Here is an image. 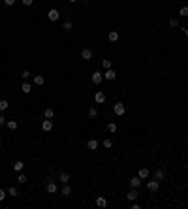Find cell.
I'll return each mask as SVG.
<instances>
[{
  "instance_id": "1",
  "label": "cell",
  "mask_w": 188,
  "mask_h": 209,
  "mask_svg": "<svg viewBox=\"0 0 188 209\" xmlns=\"http://www.w3.org/2000/svg\"><path fill=\"white\" fill-rule=\"evenodd\" d=\"M113 111H115L119 117H122V115H124V111H126V108H124V104H122V102H117L115 108H113Z\"/></svg>"
},
{
  "instance_id": "2",
  "label": "cell",
  "mask_w": 188,
  "mask_h": 209,
  "mask_svg": "<svg viewBox=\"0 0 188 209\" xmlns=\"http://www.w3.org/2000/svg\"><path fill=\"white\" fill-rule=\"evenodd\" d=\"M41 130L43 132H51L53 130V121H51V119H45L43 123H41Z\"/></svg>"
},
{
  "instance_id": "3",
  "label": "cell",
  "mask_w": 188,
  "mask_h": 209,
  "mask_svg": "<svg viewBox=\"0 0 188 209\" xmlns=\"http://www.w3.org/2000/svg\"><path fill=\"white\" fill-rule=\"evenodd\" d=\"M94 102H96V104H103V102H105V92L98 91L96 94H94Z\"/></svg>"
},
{
  "instance_id": "4",
  "label": "cell",
  "mask_w": 188,
  "mask_h": 209,
  "mask_svg": "<svg viewBox=\"0 0 188 209\" xmlns=\"http://www.w3.org/2000/svg\"><path fill=\"white\" fill-rule=\"evenodd\" d=\"M147 188H149L151 192H156L158 188H160V183H158L156 179H154V181H149V183H147Z\"/></svg>"
},
{
  "instance_id": "5",
  "label": "cell",
  "mask_w": 188,
  "mask_h": 209,
  "mask_svg": "<svg viewBox=\"0 0 188 209\" xmlns=\"http://www.w3.org/2000/svg\"><path fill=\"white\" fill-rule=\"evenodd\" d=\"M90 79H92V83H94V85H100V83H102V79H103V73H100V72H94V73H92V77H90Z\"/></svg>"
},
{
  "instance_id": "6",
  "label": "cell",
  "mask_w": 188,
  "mask_h": 209,
  "mask_svg": "<svg viewBox=\"0 0 188 209\" xmlns=\"http://www.w3.org/2000/svg\"><path fill=\"white\" fill-rule=\"evenodd\" d=\"M126 198H128V200H130V202L137 200V198H139V192H137V188H132V190L128 192V194H126Z\"/></svg>"
},
{
  "instance_id": "7",
  "label": "cell",
  "mask_w": 188,
  "mask_h": 209,
  "mask_svg": "<svg viewBox=\"0 0 188 209\" xmlns=\"http://www.w3.org/2000/svg\"><path fill=\"white\" fill-rule=\"evenodd\" d=\"M47 17H49V21H58L60 13H58V9H49V13H47Z\"/></svg>"
},
{
  "instance_id": "8",
  "label": "cell",
  "mask_w": 188,
  "mask_h": 209,
  "mask_svg": "<svg viewBox=\"0 0 188 209\" xmlns=\"http://www.w3.org/2000/svg\"><path fill=\"white\" fill-rule=\"evenodd\" d=\"M130 186H132V188H139V186H141V179H139V175H135V177L130 179Z\"/></svg>"
},
{
  "instance_id": "9",
  "label": "cell",
  "mask_w": 188,
  "mask_h": 209,
  "mask_svg": "<svg viewBox=\"0 0 188 209\" xmlns=\"http://www.w3.org/2000/svg\"><path fill=\"white\" fill-rule=\"evenodd\" d=\"M115 77H117V73L113 72L111 68H109V70H105V73H103V79H107V81H113Z\"/></svg>"
},
{
  "instance_id": "10",
  "label": "cell",
  "mask_w": 188,
  "mask_h": 209,
  "mask_svg": "<svg viewBox=\"0 0 188 209\" xmlns=\"http://www.w3.org/2000/svg\"><path fill=\"white\" fill-rule=\"evenodd\" d=\"M81 59H83V60H90V59H92V51H90V49H83V51H81Z\"/></svg>"
},
{
  "instance_id": "11",
  "label": "cell",
  "mask_w": 188,
  "mask_h": 209,
  "mask_svg": "<svg viewBox=\"0 0 188 209\" xmlns=\"http://www.w3.org/2000/svg\"><path fill=\"white\" fill-rule=\"evenodd\" d=\"M149 173H151V172H149V168H139V173H137V175H139V179H147Z\"/></svg>"
},
{
  "instance_id": "12",
  "label": "cell",
  "mask_w": 188,
  "mask_h": 209,
  "mask_svg": "<svg viewBox=\"0 0 188 209\" xmlns=\"http://www.w3.org/2000/svg\"><path fill=\"white\" fill-rule=\"evenodd\" d=\"M45 188H47V192H49V194H55V192H57V183H47V186H45Z\"/></svg>"
},
{
  "instance_id": "13",
  "label": "cell",
  "mask_w": 188,
  "mask_h": 209,
  "mask_svg": "<svg viewBox=\"0 0 188 209\" xmlns=\"http://www.w3.org/2000/svg\"><path fill=\"white\" fill-rule=\"evenodd\" d=\"M87 147H89L90 151H96V149H98V141H96V140H89V141H87Z\"/></svg>"
},
{
  "instance_id": "14",
  "label": "cell",
  "mask_w": 188,
  "mask_h": 209,
  "mask_svg": "<svg viewBox=\"0 0 188 209\" xmlns=\"http://www.w3.org/2000/svg\"><path fill=\"white\" fill-rule=\"evenodd\" d=\"M96 205H98V207H107V200H105V198H103V196H100L98 200H96Z\"/></svg>"
},
{
  "instance_id": "15",
  "label": "cell",
  "mask_w": 188,
  "mask_h": 209,
  "mask_svg": "<svg viewBox=\"0 0 188 209\" xmlns=\"http://www.w3.org/2000/svg\"><path fill=\"white\" fill-rule=\"evenodd\" d=\"M107 38H109V41H117V40H119V32H117V30H109Z\"/></svg>"
},
{
  "instance_id": "16",
  "label": "cell",
  "mask_w": 188,
  "mask_h": 209,
  "mask_svg": "<svg viewBox=\"0 0 188 209\" xmlns=\"http://www.w3.org/2000/svg\"><path fill=\"white\" fill-rule=\"evenodd\" d=\"M43 115H45V119H53V117H55V109H53V108H47V109L43 111Z\"/></svg>"
},
{
  "instance_id": "17",
  "label": "cell",
  "mask_w": 188,
  "mask_h": 209,
  "mask_svg": "<svg viewBox=\"0 0 188 209\" xmlns=\"http://www.w3.org/2000/svg\"><path fill=\"white\" fill-rule=\"evenodd\" d=\"M45 83V79H43V75H34V85H38V87H41Z\"/></svg>"
},
{
  "instance_id": "18",
  "label": "cell",
  "mask_w": 188,
  "mask_h": 209,
  "mask_svg": "<svg viewBox=\"0 0 188 209\" xmlns=\"http://www.w3.org/2000/svg\"><path fill=\"white\" fill-rule=\"evenodd\" d=\"M23 168H25V164H23L21 160H17V162L13 164V170H15L17 173H21V172H23Z\"/></svg>"
},
{
  "instance_id": "19",
  "label": "cell",
  "mask_w": 188,
  "mask_h": 209,
  "mask_svg": "<svg viewBox=\"0 0 188 209\" xmlns=\"http://www.w3.org/2000/svg\"><path fill=\"white\" fill-rule=\"evenodd\" d=\"M70 194H72V186L66 183V185H62V196H70Z\"/></svg>"
},
{
  "instance_id": "20",
  "label": "cell",
  "mask_w": 188,
  "mask_h": 209,
  "mask_svg": "<svg viewBox=\"0 0 188 209\" xmlns=\"http://www.w3.org/2000/svg\"><path fill=\"white\" fill-rule=\"evenodd\" d=\"M58 179L62 181V185H66V183L70 181V173H66V172H64V173H60V175H58Z\"/></svg>"
},
{
  "instance_id": "21",
  "label": "cell",
  "mask_w": 188,
  "mask_h": 209,
  "mask_svg": "<svg viewBox=\"0 0 188 209\" xmlns=\"http://www.w3.org/2000/svg\"><path fill=\"white\" fill-rule=\"evenodd\" d=\"M21 91L25 92V94H28V92L32 91V85H30V83H23V85H21Z\"/></svg>"
},
{
  "instance_id": "22",
  "label": "cell",
  "mask_w": 188,
  "mask_h": 209,
  "mask_svg": "<svg viewBox=\"0 0 188 209\" xmlns=\"http://www.w3.org/2000/svg\"><path fill=\"white\" fill-rule=\"evenodd\" d=\"M6 126H8L9 130H15V128L19 126V123H17V121H6Z\"/></svg>"
},
{
  "instance_id": "23",
  "label": "cell",
  "mask_w": 188,
  "mask_h": 209,
  "mask_svg": "<svg viewBox=\"0 0 188 209\" xmlns=\"http://www.w3.org/2000/svg\"><path fill=\"white\" fill-rule=\"evenodd\" d=\"M154 179H156V181H162V179H164V170H156V172H154Z\"/></svg>"
},
{
  "instance_id": "24",
  "label": "cell",
  "mask_w": 188,
  "mask_h": 209,
  "mask_svg": "<svg viewBox=\"0 0 188 209\" xmlns=\"http://www.w3.org/2000/svg\"><path fill=\"white\" fill-rule=\"evenodd\" d=\"M9 108V104H8V100H0V111H2V113H4L6 109Z\"/></svg>"
},
{
  "instance_id": "25",
  "label": "cell",
  "mask_w": 188,
  "mask_h": 209,
  "mask_svg": "<svg viewBox=\"0 0 188 209\" xmlns=\"http://www.w3.org/2000/svg\"><path fill=\"white\" fill-rule=\"evenodd\" d=\"M179 15L181 17H188V6H183V8L179 9Z\"/></svg>"
},
{
  "instance_id": "26",
  "label": "cell",
  "mask_w": 188,
  "mask_h": 209,
  "mask_svg": "<svg viewBox=\"0 0 188 209\" xmlns=\"http://www.w3.org/2000/svg\"><path fill=\"white\" fill-rule=\"evenodd\" d=\"M103 147H105V149H111V147H113V141L109 140V138H105V140H103Z\"/></svg>"
},
{
  "instance_id": "27",
  "label": "cell",
  "mask_w": 188,
  "mask_h": 209,
  "mask_svg": "<svg viewBox=\"0 0 188 209\" xmlns=\"http://www.w3.org/2000/svg\"><path fill=\"white\" fill-rule=\"evenodd\" d=\"M107 130L111 132V134H115V132H117V124L115 123H107Z\"/></svg>"
},
{
  "instance_id": "28",
  "label": "cell",
  "mask_w": 188,
  "mask_h": 209,
  "mask_svg": "<svg viewBox=\"0 0 188 209\" xmlns=\"http://www.w3.org/2000/svg\"><path fill=\"white\" fill-rule=\"evenodd\" d=\"M72 28H73V25L70 23V21H66V23L62 25V30H66V32H68V30H72Z\"/></svg>"
},
{
  "instance_id": "29",
  "label": "cell",
  "mask_w": 188,
  "mask_h": 209,
  "mask_svg": "<svg viewBox=\"0 0 188 209\" xmlns=\"http://www.w3.org/2000/svg\"><path fill=\"white\" fill-rule=\"evenodd\" d=\"M96 115H98V109H96V108H90L89 109V117H96Z\"/></svg>"
},
{
  "instance_id": "30",
  "label": "cell",
  "mask_w": 188,
  "mask_h": 209,
  "mask_svg": "<svg viewBox=\"0 0 188 209\" xmlns=\"http://www.w3.org/2000/svg\"><path fill=\"white\" fill-rule=\"evenodd\" d=\"M102 66L105 70H109V68H111V60H102Z\"/></svg>"
},
{
  "instance_id": "31",
  "label": "cell",
  "mask_w": 188,
  "mask_h": 209,
  "mask_svg": "<svg viewBox=\"0 0 188 209\" xmlns=\"http://www.w3.org/2000/svg\"><path fill=\"white\" fill-rule=\"evenodd\" d=\"M169 27H171V28L179 27V21H177V19H169Z\"/></svg>"
},
{
  "instance_id": "32",
  "label": "cell",
  "mask_w": 188,
  "mask_h": 209,
  "mask_svg": "<svg viewBox=\"0 0 188 209\" xmlns=\"http://www.w3.org/2000/svg\"><path fill=\"white\" fill-rule=\"evenodd\" d=\"M8 194H9V196H17V188H15V186H9Z\"/></svg>"
},
{
  "instance_id": "33",
  "label": "cell",
  "mask_w": 188,
  "mask_h": 209,
  "mask_svg": "<svg viewBox=\"0 0 188 209\" xmlns=\"http://www.w3.org/2000/svg\"><path fill=\"white\" fill-rule=\"evenodd\" d=\"M17 181L21 183V185H23V183H27V175H23V173H19V177H17Z\"/></svg>"
},
{
  "instance_id": "34",
  "label": "cell",
  "mask_w": 188,
  "mask_h": 209,
  "mask_svg": "<svg viewBox=\"0 0 188 209\" xmlns=\"http://www.w3.org/2000/svg\"><path fill=\"white\" fill-rule=\"evenodd\" d=\"M23 2V6H27V8H30L32 4H34V0H21Z\"/></svg>"
},
{
  "instance_id": "35",
  "label": "cell",
  "mask_w": 188,
  "mask_h": 209,
  "mask_svg": "<svg viewBox=\"0 0 188 209\" xmlns=\"http://www.w3.org/2000/svg\"><path fill=\"white\" fill-rule=\"evenodd\" d=\"M21 77L23 79H28V77H30V72H28V70H25V72L21 73Z\"/></svg>"
},
{
  "instance_id": "36",
  "label": "cell",
  "mask_w": 188,
  "mask_h": 209,
  "mask_svg": "<svg viewBox=\"0 0 188 209\" xmlns=\"http://www.w3.org/2000/svg\"><path fill=\"white\" fill-rule=\"evenodd\" d=\"M4 198H6V192L0 188V202H4Z\"/></svg>"
},
{
  "instance_id": "37",
  "label": "cell",
  "mask_w": 188,
  "mask_h": 209,
  "mask_svg": "<svg viewBox=\"0 0 188 209\" xmlns=\"http://www.w3.org/2000/svg\"><path fill=\"white\" fill-rule=\"evenodd\" d=\"M4 4H6V6H13L15 0H4Z\"/></svg>"
},
{
  "instance_id": "38",
  "label": "cell",
  "mask_w": 188,
  "mask_h": 209,
  "mask_svg": "<svg viewBox=\"0 0 188 209\" xmlns=\"http://www.w3.org/2000/svg\"><path fill=\"white\" fill-rule=\"evenodd\" d=\"M6 123V117H4V115H2V113H0V126H2V124H4Z\"/></svg>"
},
{
  "instance_id": "39",
  "label": "cell",
  "mask_w": 188,
  "mask_h": 209,
  "mask_svg": "<svg viewBox=\"0 0 188 209\" xmlns=\"http://www.w3.org/2000/svg\"><path fill=\"white\" fill-rule=\"evenodd\" d=\"M183 30H184V36L188 38V28H183Z\"/></svg>"
},
{
  "instance_id": "40",
  "label": "cell",
  "mask_w": 188,
  "mask_h": 209,
  "mask_svg": "<svg viewBox=\"0 0 188 209\" xmlns=\"http://www.w3.org/2000/svg\"><path fill=\"white\" fill-rule=\"evenodd\" d=\"M68 2H72V4H73V2H77V0H68Z\"/></svg>"
},
{
  "instance_id": "41",
  "label": "cell",
  "mask_w": 188,
  "mask_h": 209,
  "mask_svg": "<svg viewBox=\"0 0 188 209\" xmlns=\"http://www.w3.org/2000/svg\"><path fill=\"white\" fill-rule=\"evenodd\" d=\"M0 149H2V143H0Z\"/></svg>"
}]
</instances>
